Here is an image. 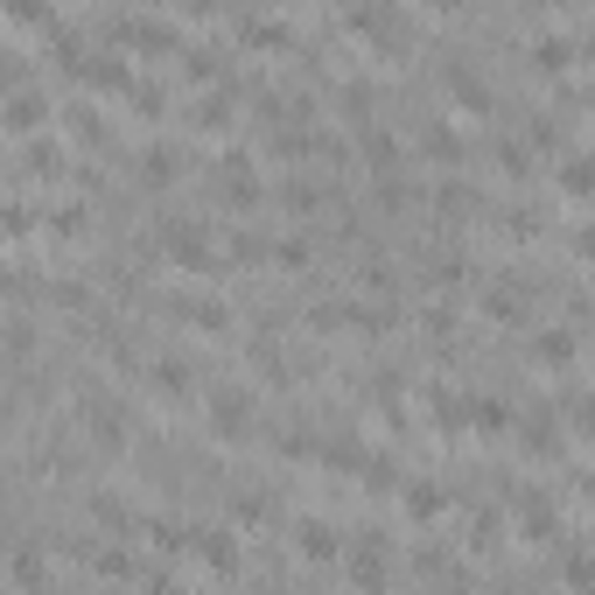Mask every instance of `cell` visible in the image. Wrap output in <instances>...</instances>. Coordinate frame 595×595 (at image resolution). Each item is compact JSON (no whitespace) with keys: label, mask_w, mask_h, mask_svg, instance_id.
Listing matches in <instances>:
<instances>
[{"label":"cell","mask_w":595,"mask_h":595,"mask_svg":"<svg viewBox=\"0 0 595 595\" xmlns=\"http://www.w3.org/2000/svg\"><path fill=\"white\" fill-rule=\"evenodd\" d=\"M106 43L112 49H126V56H183V22L176 14H162V8H126V14H112L106 22Z\"/></svg>","instance_id":"1"},{"label":"cell","mask_w":595,"mask_h":595,"mask_svg":"<svg viewBox=\"0 0 595 595\" xmlns=\"http://www.w3.org/2000/svg\"><path fill=\"white\" fill-rule=\"evenodd\" d=\"M49 112H56V99H49L43 85L14 78L8 91H0V133H8V147H22V141H43V133H49Z\"/></svg>","instance_id":"2"},{"label":"cell","mask_w":595,"mask_h":595,"mask_svg":"<svg viewBox=\"0 0 595 595\" xmlns=\"http://www.w3.org/2000/svg\"><path fill=\"white\" fill-rule=\"evenodd\" d=\"M162 253L176 260L183 274H218V266H224V253L210 245V232H203L197 218H168V232H162Z\"/></svg>","instance_id":"3"},{"label":"cell","mask_w":595,"mask_h":595,"mask_svg":"<svg viewBox=\"0 0 595 595\" xmlns=\"http://www.w3.org/2000/svg\"><path fill=\"white\" fill-rule=\"evenodd\" d=\"M218 203L239 210V218L266 203V183L253 176V155H245V147H224V155H218Z\"/></svg>","instance_id":"4"},{"label":"cell","mask_w":595,"mask_h":595,"mask_svg":"<svg viewBox=\"0 0 595 595\" xmlns=\"http://www.w3.org/2000/svg\"><path fill=\"white\" fill-rule=\"evenodd\" d=\"M343 582H351V595H386L393 588V561H386V540H378V532H364V540L343 553Z\"/></svg>","instance_id":"5"},{"label":"cell","mask_w":595,"mask_h":595,"mask_svg":"<svg viewBox=\"0 0 595 595\" xmlns=\"http://www.w3.org/2000/svg\"><path fill=\"white\" fill-rule=\"evenodd\" d=\"M203 420H210V434H218V441H245V434H253V393H245V386H218L203 399Z\"/></svg>","instance_id":"6"},{"label":"cell","mask_w":595,"mask_h":595,"mask_svg":"<svg viewBox=\"0 0 595 595\" xmlns=\"http://www.w3.org/2000/svg\"><path fill=\"white\" fill-rule=\"evenodd\" d=\"M78 420H85L91 449H106V455H120V449H126V434H133V428H126V414L112 407L106 393H85V399H78Z\"/></svg>","instance_id":"7"},{"label":"cell","mask_w":595,"mask_h":595,"mask_svg":"<svg viewBox=\"0 0 595 595\" xmlns=\"http://www.w3.org/2000/svg\"><path fill=\"white\" fill-rule=\"evenodd\" d=\"M420 155H428L434 168H463L470 162V133L463 126H455V120H441V112H434V120H420Z\"/></svg>","instance_id":"8"},{"label":"cell","mask_w":595,"mask_h":595,"mask_svg":"<svg viewBox=\"0 0 595 595\" xmlns=\"http://www.w3.org/2000/svg\"><path fill=\"white\" fill-rule=\"evenodd\" d=\"M147 386H155V399H168V407H189V399H197V364L162 351L155 364H147Z\"/></svg>","instance_id":"9"},{"label":"cell","mask_w":595,"mask_h":595,"mask_svg":"<svg viewBox=\"0 0 595 595\" xmlns=\"http://www.w3.org/2000/svg\"><path fill=\"white\" fill-rule=\"evenodd\" d=\"M295 553L316 568H337L343 561V532L330 526V518H295Z\"/></svg>","instance_id":"10"},{"label":"cell","mask_w":595,"mask_h":595,"mask_svg":"<svg viewBox=\"0 0 595 595\" xmlns=\"http://www.w3.org/2000/svg\"><path fill=\"white\" fill-rule=\"evenodd\" d=\"M189 553H197L203 574H239V532H224V526H197Z\"/></svg>","instance_id":"11"},{"label":"cell","mask_w":595,"mask_h":595,"mask_svg":"<svg viewBox=\"0 0 595 595\" xmlns=\"http://www.w3.org/2000/svg\"><path fill=\"white\" fill-rule=\"evenodd\" d=\"M14 162H22V176L29 183H64V141H49V133H43V141H22V147H14Z\"/></svg>","instance_id":"12"},{"label":"cell","mask_w":595,"mask_h":595,"mask_svg":"<svg viewBox=\"0 0 595 595\" xmlns=\"http://www.w3.org/2000/svg\"><path fill=\"white\" fill-rule=\"evenodd\" d=\"M239 43H253V49H287L295 43V22H287V14H239Z\"/></svg>","instance_id":"13"},{"label":"cell","mask_w":595,"mask_h":595,"mask_svg":"<svg viewBox=\"0 0 595 595\" xmlns=\"http://www.w3.org/2000/svg\"><path fill=\"white\" fill-rule=\"evenodd\" d=\"M274 203L287 210V218H316L322 203H330V189H322L316 176H280V189H274Z\"/></svg>","instance_id":"14"},{"label":"cell","mask_w":595,"mask_h":595,"mask_svg":"<svg viewBox=\"0 0 595 595\" xmlns=\"http://www.w3.org/2000/svg\"><path fill=\"white\" fill-rule=\"evenodd\" d=\"M574 56H582V35H568V29H547V35H532V70H568Z\"/></svg>","instance_id":"15"},{"label":"cell","mask_w":595,"mask_h":595,"mask_svg":"<svg viewBox=\"0 0 595 595\" xmlns=\"http://www.w3.org/2000/svg\"><path fill=\"white\" fill-rule=\"evenodd\" d=\"M141 183H147V189H168V183H183V147H168V141H147V147H141Z\"/></svg>","instance_id":"16"},{"label":"cell","mask_w":595,"mask_h":595,"mask_svg":"<svg viewBox=\"0 0 595 595\" xmlns=\"http://www.w3.org/2000/svg\"><path fill=\"white\" fill-rule=\"evenodd\" d=\"M8 582H14V595H43L49 588V561H43V547H14V561H8Z\"/></svg>","instance_id":"17"},{"label":"cell","mask_w":595,"mask_h":595,"mask_svg":"<svg viewBox=\"0 0 595 595\" xmlns=\"http://www.w3.org/2000/svg\"><path fill=\"white\" fill-rule=\"evenodd\" d=\"M232 112H239V91H232V85H218V91H203V99H197L189 126H197V133H224V126H232Z\"/></svg>","instance_id":"18"},{"label":"cell","mask_w":595,"mask_h":595,"mask_svg":"<svg viewBox=\"0 0 595 595\" xmlns=\"http://www.w3.org/2000/svg\"><path fill=\"white\" fill-rule=\"evenodd\" d=\"M176 322H189V330H232V309L210 295H183L176 301Z\"/></svg>","instance_id":"19"},{"label":"cell","mask_w":595,"mask_h":595,"mask_svg":"<svg viewBox=\"0 0 595 595\" xmlns=\"http://www.w3.org/2000/svg\"><path fill=\"white\" fill-rule=\"evenodd\" d=\"M91 526H99V532H112V540H126V532H133L126 497H120V491H91Z\"/></svg>","instance_id":"20"},{"label":"cell","mask_w":595,"mask_h":595,"mask_svg":"<svg viewBox=\"0 0 595 595\" xmlns=\"http://www.w3.org/2000/svg\"><path fill=\"white\" fill-rule=\"evenodd\" d=\"M449 99L463 106V112H491V85L476 78L470 64H449Z\"/></svg>","instance_id":"21"},{"label":"cell","mask_w":595,"mask_h":595,"mask_svg":"<svg viewBox=\"0 0 595 595\" xmlns=\"http://www.w3.org/2000/svg\"><path fill=\"white\" fill-rule=\"evenodd\" d=\"M218 56H224L218 43H189V49H183V78H189V85H210V91H218V78H224V64H218Z\"/></svg>","instance_id":"22"},{"label":"cell","mask_w":595,"mask_h":595,"mask_svg":"<svg viewBox=\"0 0 595 595\" xmlns=\"http://www.w3.org/2000/svg\"><path fill=\"white\" fill-rule=\"evenodd\" d=\"M491 162H497V168H505V176H511V183H526V176H532V147H526V141H518V133H511V141H505V133H497V141H491Z\"/></svg>","instance_id":"23"},{"label":"cell","mask_w":595,"mask_h":595,"mask_svg":"<svg viewBox=\"0 0 595 595\" xmlns=\"http://www.w3.org/2000/svg\"><path fill=\"white\" fill-rule=\"evenodd\" d=\"M441 511H449V491H441V484H407V518H420V526H434Z\"/></svg>","instance_id":"24"},{"label":"cell","mask_w":595,"mask_h":595,"mask_svg":"<svg viewBox=\"0 0 595 595\" xmlns=\"http://www.w3.org/2000/svg\"><path fill=\"white\" fill-rule=\"evenodd\" d=\"M484 316L491 322H526V287H484Z\"/></svg>","instance_id":"25"},{"label":"cell","mask_w":595,"mask_h":595,"mask_svg":"<svg viewBox=\"0 0 595 595\" xmlns=\"http://www.w3.org/2000/svg\"><path fill=\"white\" fill-rule=\"evenodd\" d=\"M357 484H364V491H393V484H399V463H393L386 449H364V463H357Z\"/></svg>","instance_id":"26"},{"label":"cell","mask_w":595,"mask_h":595,"mask_svg":"<svg viewBox=\"0 0 595 595\" xmlns=\"http://www.w3.org/2000/svg\"><path fill=\"white\" fill-rule=\"evenodd\" d=\"M64 126L78 133V141H91V147L106 141V120H99V106H91V99H70V106H64Z\"/></svg>","instance_id":"27"},{"label":"cell","mask_w":595,"mask_h":595,"mask_svg":"<svg viewBox=\"0 0 595 595\" xmlns=\"http://www.w3.org/2000/svg\"><path fill=\"white\" fill-rule=\"evenodd\" d=\"M43 232L49 239H85V203H49L43 210Z\"/></svg>","instance_id":"28"},{"label":"cell","mask_w":595,"mask_h":595,"mask_svg":"<svg viewBox=\"0 0 595 595\" xmlns=\"http://www.w3.org/2000/svg\"><path fill=\"white\" fill-rule=\"evenodd\" d=\"M561 189L568 197H595V155H568L561 162Z\"/></svg>","instance_id":"29"},{"label":"cell","mask_w":595,"mask_h":595,"mask_svg":"<svg viewBox=\"0 0 595 595\" xmlns=\"http://www.w3.org/2000/svg\"><path fill=\"white\" fill-rule=\"evenodd\" d=\"M126 106H133V112H141V120H162V112H168V91H162L155 78H141V85H133V91H126Z\"/></svg>","instance_id":"30"},{"label":"cell","mask_w":595,"mask_h":595,"mask_svg":"<svg viewBox=\"0 0 595 595\" xmlns=\"http://www.w3.org/2000/svg\"><path fill=\"white\" fill-rule=\"evenodd\" d=\"M274 266H280V274H301V266H309V239H301V232H280V239H274Z\"/></svg>","instance_id":"31"},{"label":"cell","mask_w":595,"mask_h":595,"mask_svg":"<svg viewBox=\"0 0 595 595\" xmlns=\"http://www.w3.org/2000/svg\"><path fill=\"white\" fill-rule=\"evenodd\" d=\"M232 518H239V526H266V518H274V497H266V491H239Z\"/></svg>","instance_id":"32"},{"label":"cell","mask_w":595,"mask_h":595,"mask_svg":"<svg viewBox=\"0 0 595 595\" xmlns=\"http://www.w3.org/2000/svg\"><path fill=\"white\" fill-rule=\"evenodd\" d=\"M532 357H540V364H574V337L568 330H547L540 343H532Z\"/></svg>","instance_id":"33"},{"label":"cell","mask_w":595,"mask_h":595,"mask_svg":"<svg viewBox=\"0 0 595 595\" xmlns=\"http://www.w3.org/2000/svg\"><path fill=\"white\" fill-rule=\"evenodd\" d=\"M568 588H595V561H588V553H568Z\"/></svg>","instance_id":"34"},{"label":"cell","mask_w":595,"mask_h":595,"mask_svg":"<svg viewBox=\"0 0 595 595\" xmlns=\"http://www.w3.org/2000/svg\"><path fill=\"white\" fill-rule=\"evenodd\" d=\"M574 420H582V434L595 441V399H582V407H574Z\"/></svg>","instance_id":"35"},{"label":"cell","mask_w":595,"mask_h":595,"mask_svg":"<svg viewBox=\"0 0 595 595\" xmlns=\"http://www.w3.org/2000/svg\"><path fill=\"white\" fill-rule=\"evenodd\" d=\"M582 56H588V64H595V29H588V35H582Z\"/></svg>","instance_id":"36"},{"label":"cell","mask_w":595,"mask_h":595,"mask_svg":"<svg viewBox=\"0 0 595 595\" xmlns=\"http://www.w3.org/2000/svg\"><path fill=\"white\" fill-rule=\"evenodd\" d=\"M582 106H588V120H595V85H588V91H582Z\"/></svg>","instance_id":"37"}]
</instances>
